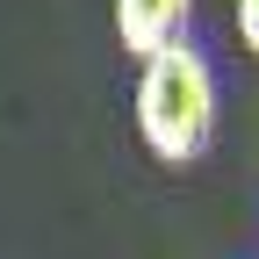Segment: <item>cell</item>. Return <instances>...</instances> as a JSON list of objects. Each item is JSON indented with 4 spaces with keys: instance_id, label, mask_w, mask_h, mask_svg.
<instances>
[{
    "instance_id": "6da1fadb",
    "label": "cell",
    "mask_w": 259,
    "mask_h": 259,
    "mask_svg": "<svg viewBox=\"0 0 259 259\" xmlns=\"http://www.w3.org/2000/svg\"><path fill=\"white\" fill-rule=\"evenodd\" d=\"M137 137L151 144L158 166H194L216 144V72L194 44H173L144 58L137 79Z\"/></svg>"
},
{
    "instance_id": "7a4b0ae2",
    "label": "cell",
    "mask_w": 259,
    "mask_h": 259,
    "mask_svg": "<svg viewBox=\"0 0 259 259\" xmlns=\"http://www.w3.org/2000/svg\"><path fill=\"white\" fill-rule=\"evenodd\" d=\"M187 15H194V0H115V36L130 58H158V51L187 44Z\"/></svg>"
},
{
    "instance_id": "3957f363",
    "label": "cell",
    "mask_w": 259,
    "mask_h": 259,
    "mask_svg": "<svg viewBox=\"0 0 259 259\" xmlns=\"http://www.w3.org/2000/svg\"><path fill=\"white\" fill-rule=\"evenodd\" d=\"M238 36H245V51L259 58V0H238Z\"/></svg>"
}]
</instances>
